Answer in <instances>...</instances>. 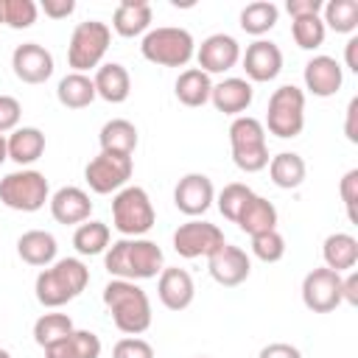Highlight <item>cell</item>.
<instances>
[{
  "mask_svg": "<svg viewBox=\"0 0 358 358\" xmlns=\"http://www.w3.org/2000/svg\"><path fill=\"white\" fill-rule=\"evenodd\" d=\"M162 249L148 238H120L103 252V268L115 280H151L165 266Z\"/></svg>",
  "mask_w": 358,
  "mask_h": 358,
  "instance_id": "1",
  "label": "cell"
},
{
  "mask_svg": "<svg viewBox=\"0 0 358 358\" xmlns=\"http://www.w3.org/2000/svg\"><path fill=\"white\" fill-rule=\"evenodd\" d=\"M103 305L115 322V327L126 336H140L151 327V299L131 280H109L103 285Z\"/></svg>",
  "mask_w": 358,
  "mask_h": 358,
  "instance_id": "2",
  "label": "cell"
},
{
  "mask_svg": "<svg viewBox=\"0 0 358 358\" xmlns=\"http://www.w3.org/2000/svg\"><path fill=\"white\" fill-rule=\"evenodd\" d=\"M87 282H90V268L78 257H62L36 274L34 294L42 308H62L73 302L87 288Z\"/></svg>",
  "mask_w": 358,
  "mask_h": 358,
  "instance_id": "3",
  "label": "cell"
},
{
  "mask_svg": "<svg viewBox=\"0 0 358 358\" xmlns=\"http://www.w3.org/2000/svg\"><path fill=\"white\" fill-rule=\"evenodd\" d=\"M140 53L145 62L159 64V67H185L196 56V42L187 28L159 25L143 36Z\"/></svg>",
  "mask_w": 358,
  "mask_h": 358,
  "instance_id": "4",
  "label": "cell"
},
{
  "mask_svg": "<svg viewBox=\"0 0 358 358\" xmlns=\"http://www.w3.org/2000/svg\"><path fill=\"white\" fill-rule=\"evenodd\" d=\"M229 148H232V162L243 173H257L271 159L266 145V129L252 115H241L229 123Z\"/></svg>",
  "mask_w": 358,
  "mask_h": 358,
  "instance_id": "5",
  "label": "cell"
},
{
  "mask_svg": "<svg viewBox=\"0 0 358 358\" xmlns=\"http://www.w3.org/2000/svg\"><path fill=\"white\" fill-rule=\"evenodd\" d=\"M157 221L154 204L140 185H126L112 199V227L123 238H143Z\"/></svg>",
  "mask_w": 358,
  "mask_h": 358,
  "instance_id": "6",
  "label": "cell"
},
{
  "mask_svg": "<svg viewBox=\"0 0 358 358\" xmlns=\"http://www.w3.org/2000/svg\"><path fill=\"white\" fill-rule=\"evenodd\" d=\"M0 201L17 213H36L50 201V185L42 171L20 168L0 179Z\"/></svg>",
  "mask_w": 358,
  "mask_h": 358,
  "instance_id": "7",
  "label": "cell"
},
{
  "mask_svg": "<svg viewBox=\"0 0 358 358\" xmlns=\"http://www.w3.org/2000/svg\"><path fill=\"white\" fill-rule=\"evenodd\" d=\"M112 42V31L101 20H84L73 28L70 45H67V64L73 73H87L92 67H101L106 50Z\"/></svg>",
  "mask_w": 358,
  "mask_h": 358,
  "instance_id": "8",
  "label": "cell"
},
{
  "mask_svg": "<svg viewBox=\"0 0 358 358\" xmlns=\"http://www.w3.org/2000/svg\"><path fill=\"white\" fill-rule=\"evenodd\" d=\"M263 129H268L280 140L299 137L305 129V92L294 84L277 87L268 98V112H266Z\"/></svg>",
  "mask_w": 358,
  "mask_h": 358,
  "instance_id": "9",
  "label": "cell"
},
{
  "mask_svg": "<svg viewBox=\"0 0 358 358\" xmlns=\"http://www.w3.org/2000/svg\"><path fill=\"white\" fill-rule=\"evenodd\" d=\"M131 171H134L131 157L101 151L98 157H92V159L87 162V168H84V179H87V185H90L92 193L106 196V193H117V190H123L126 182L131 179Z\"/></svg>",
  "mask_w": 358,
  "mask_h": 358,
  "instance_id": "10",
  "label": "cell"
},
{
  "mask_svg": "<svg viewBox=\"0 0 358 358\" xmlns=\"http://www.w3.org/2000/svg\"><path fill=\"white\" fill-rule=\"evenodd\" d=\"M221 243H227L224 241V232L215 224L201 221V218H190V221L179 224L176 232H173V249L185 260L210 257Z\"/></svg>",
  "mask_w": 358,
  "mask_h": 358,
  "instance_id": "11",
  "label": "cell"
},
{
  "mask_svg": "<svg viewBox=\"0 0 358 358\" xmlns=\"http://www.w3.org/2000/svg\"><path fill=\"white\" fill-rule=\"evenodd\" d=\"M302 302L313 313H330L341 305V274L322 266L305 274L302 280Z\"/></svg>",
  "mask_w": 358,
  "mask_h": 358,
  "instance_id": "12",
  "label": "cell"
},
{
  "mask_svg": "<svg viewBox=\"0 0 358 358\" xmlns=\"http://www.w3.org/2000/svg\"><path fill=\"white\" fill-rule=\"evenodd\" d=\"M207 271L210 277L224 285V288H235L241 282H246L249 271H252V260L249 255L235 246V243H221L210 257H207Z\"/></svg>",
  "mask_w": 358,
  "mask_h": 358,
  "instance_id": "13",
  "label": "cell"
},
{
  "mask_svg": "<svg viewBox=\"0 0 358 358\" xmlns=\"http://www.w3.org/2000/svg\"><path fill=\"white\" fill-rule=\"evenodd\" d=\"M213 201H215V187H213V179L204 173H185L173 187L176 210L190 218L204 215L213 207Z\"/></svg>",
  "mask_w": 358,
  "mask_h": 358,
  "instance_id": "14",
  "label": "cell"
},
{
  "mask_svg": "<svg viewBox=\"0 0 358 358\" xmlns=\"http://www.w3.org/2000/svg\"><path fill=\"white\" fill-rule=\"evenodd\" d=\"M11 67L22 84H45L53 76V56L39 42H22L11 53Z\"/></svg>",
  "mask_w": 358,
  "mask_h": 358,
  "instance_id": "15",
  "label": "cell"
},
{
  "mask_svg": "<svg viewBox=\"0 0 358 358\" xmlns=\"http://www.w3.org/2000/svg\"><path fill=\"white\" fill-rule=\"evenodd\" d=\"M196 59H199V70H204L207 76L227 73L241 62V45L229 34H210L196 48Z\"/></svg>",
  "mask_w": 358,
  "mask_h": 358,
  "instance_id": "16",
  "label": "cell"
},
{
  "mask_svg": "<svg viewBox=\"0 0 358 358\" xmlns=\"http://www.w3.org/2000/svg\"><path fill=\"white\" fill-rule=\"evenodd\" d=\"M241 62H243V70L252 81L257 84H266V81H274L282 70V50L277 42L271 39H255L246 53H241Z\"/></svg>",
  "mask_w": 358,
  "mask_h": 358,
  "instance_id": "17",
  "label": "cell"
},
{
  "mask_svg": "<svg viewBox=\"0 0 358 358\" xmlns=\"http://www.w3.org/2000/svg\"><path fill=\"white\" fill-rule=\"evenodd\" d=\"M302 78H305V90L310 92V95H316V98H330V95H336L338 90H341V84H344V70H341V64L333 59V56H313L308 64H305V73H302Z\"/></svg>",
  "mask_w": 358,
  "mask_h": 358,
  "instance_id": "18",
  "label": "cell"
},
{
  "mask_svg": "<svg viewBox=\"0 0 358 358\" xmlns=\"http://www.w3.org/2000/svg\"><path fill=\"white\" fill-rule=\"evenodd\" d=\"M157 296H159V302L168 310H185V308H190L193 299H196L193 277L185 268H179V266L162 268L159 271V280H157Z\"/></svg>",
  "mask_w": 358,
  "mask_h": 358,
  "instance_id": "19",
  "label": "cell"
},
{
  "mask_svg": "<svg viewBox=\"0 0 358 358\" xmlns=\"http://www.w3.org/2000/svg\"><path fill=\"white\" fill-rule=\"evenodd\" d=\"M48 204H50L53 221H59V224H84V221H90V213H92L90 193L81 190V187H76V185L59 187L50 196Z\"/></svg>",
  "mask_w": 358,
  "mask_h": 358,
  "instance_id": "20",
  "label": "cell"
},
{
  "mask_svg": "<svg viewBox=\"0 0 358 358\" xmlns=\"http://www.w3.org/2000/svg\"><path fill=\"white\" fill-rule=\"evenodd\" d=\"M252 98H255V90L246 78H224L218 84H213V92H210V101L218 112L224 115H235L241 117L249 106H252Z\"/></svg>",
  "mask_w": 358,
  "mask_h": 358,
  "instance_id": "21",
  "label": "cell"
},
{
  "mask_svg": "<svg viewBox=\"0 0 358 358\" xmlns=\"http://www.w3.org/2000/svg\"><path fill=\"white\" fill-rule=\"evenodd\" d=\"M151 17H154V11H151L148 0H120L112 14V28L117 36H126V39L145 36Z\"/></svg>",
  "mask_w": 358,
  "mask_h": 358,
  "instance_id": "22",
  "label": "cell"
},
{
  "mask_svg": "<svg viewBox=\"0 0 358 358\" xmlns=\"http://www.w3.org/2000/svg\"><path fill=\"white\" fill-rule=\"evenodd\" d=\"M95 95L103 98L106 103H123L131 92V76L120 62H106L95 70Z\"/></svg>",
  "mask_w": 358,
  "mask_h": 358,
  "instance_id": "23",
  "label": "cell"
},
{
  "mask_svg": "<svg viewBox=\"0 0 358 358\" xmlns=\"http://www.w3.org/2000/svg\"><path fill=\"white\" fill-rule=\"evenodd\" d=\"M56 238L45 229H28L17 238V255L22 263L36 266V268H48L50 263H56Z\"/></svg>",
  "mask_w": 358,
  "mask_h": 358,
  "instance_id": "24",
  "label": "cell"
},
{
  "mask_svg": "<svg viewBox=\"0 0 358 358\" xmlns=\"http://www.w3.org/2000/svg\"><path fill=\"white\" fill-rule=\"evenodd\" d=\"M137 126L126 117H112L101 126L98 131V143H101V151H109V154H123V157H131L134 148H137Z\"/></svg>",
  "mask_w": 358,
  "mask_h": 358,
  "instance_id": "25",
  "label": "cell"
},
{
  "mask_svg": "<svg viewBox=\"0 0 358 358\" xmlns=\"http://www.w3.org/2000/svg\"><path fill=\"white\" fill-rule=\"evenodd\" d=\"M322 257H324V266L333 268L336 274L352 271L358 263V241L350 232H333L322 243Z\"/></svg>",
  "mask_w": 358,
  "mask_h": 358,
  "instance_id": "26",
  "label": "cell"
},
{
  "mask_svg": "<svg viewBox=\"0 0 358 358\" xmlns=\"http://www.w3.org/2000/svg\"><path fill=\"white\" fill-rule=\"evenodd\" d=\"M8 159H14L17 165H31L45 154V134L36 126H20L14 129L8 137Z\"/></svg>",
  "mask_w": 358,
  "mask_h": 358,
  "instance_id": "27",
  "label": "cell"
},
{
  "mask_svg": "<svg viewBox=\"0 0 358 358\" xmlns=\"http://www.w3.org/2000/svg\"><path fill=\"white\" fill-rule=\"evenodd\" d=\"M268 176L271 182L280 187V190H294L305 182V173H308V165L305 159L296 154V151H280L268 159Z\"/></svg>",
  "mask_w": 358,
  "mask_h": 358,
  "instance_id": "28",
  "label": "cell"
},
{
  "mask_svg": "<svg viewBox=\"0 0 358 358\" xmlns=\"http://www.w3.org/2000/svg\"><path fill=\"white\" fill-rule=\"evenodd\" d=\"M45 358H101V338L92 330H73L67 338L45 347Z\"/></svg>",
  "mask_w": 358,
  "mask_h": 358,
  "instance_id": "29",
  "label": "cell"
},
{
  "mask_svg": "<svg viewBox=\"0 0 358 358\" xmlns=\"http://www.w3.org/2000/svg\"><path fill=\"white\" fill-rule=\"evenodd\" d=\"M173 92L179 98V103L196 109V106H204L210 101V92H213V81L204 70L199 67H187L179 73L176 84H173Z\"/></svg>",
  "mask_w": 358,
  "mask_h": 358,
  "instance_id": "30",
  "label": "cell"
},
{
  "mask_svg": "<svg viewBox=\"0 0 358 358\" xmlns=\"http://www.w3.org/2000/svg\"><path fill=\"white\" fill-rule=\"evenodd\" d=\"M277 207L268 201V199H263V196H252V201L243 207V213H241V218L235 221L238 227H241V232H246L249 238L252 235H260V232H271V229H277Z\"/></svg>",
  "mask_w": 358,
  "mask_h": 358,
  "instance_id": "31",
  "label": "cell"
},
{
  "mask_svg": "<svg viewBox=\"0 0 358 358\" xmlns=\"http://www.w3.org/2000/svg\"><path fill=\"white\" fill-rule=\"evenodd\" d=\"M56 98L67 109H84L98 95H95V84H92V78L87 73H67L56 87Z\"/></svg>",
  "mask_w": 358,
  "mask_h": 358,
  "instance_id": "32",
  "label": "cell"
},
{
  "mask_svg": "<svg viewBox=\"0 0 358 358\" xmlns=\"http://www.w3.org/2000/svg\"><path fill=\"white\" fill-rule=\"evenodd\" d=\"M280 20V8L271 0H255L249 6H243L241 11V28L252 36H263L268 34Z\"/></svg>",
  "mask_w": 358,
  "mask_h": 358,
  "instance_id": "33",
  "label": "cell"
},
{
  "mask_svg": "<svg viewBox=\"0 0 358 358\" xmlns=\"http://www.w3.org/2000/svg\"><path fill=\"white\" fill-rule=\"evenodd\" d=\"M109 238H112L109 224H103V221H84L73 232V246H76L78 255L92 257V255H101V252L109 249Z\"/></svg>",
  "mask_w": 358,
  "mask_h": 358,
  "instance_id": "34",
  "label": "cell"
},
{
  "mask_svg": "<svg viewBox=\"0 0 358 358\" xmlns=\"http://www.w3.org/2000/svg\"><path fill=\"white\" fill-rule=\"evenodd\" d=\"M324 28H333L336 34H355L358 31V0H327L322 6Z\"/></svg>",
  "mask_w": 358,
  "mask_h": 358,
  "instance_id": "35",
  "label": "cell"
},
{
  "mask_svg": "<svg viewBox=\"0 0 358 358\" xmlns=\"http://www.w3.org/2000/svg\"><path fill=\"white\" fill-rule=\"evenodd\" d=\"M73 319L67 313H42L36 322H34V341L45 350L62 338H67L73 333Z\"/></svg>",
  "mask_w": 358,
  "mask_h": 358,
  "instance_id": "36",
  "label": "cell"
},
{
  "mask_svg": "<svg viewBox=\"0 0 358 358\" xmlns=\"http://www.w3.org/2000/svg\"><path fill=\"white\" fill-rule=\"evenodd\" d=\"M252 196H255V190H252L249 185H243V182H229V185H224V190L215 196L218 213H221L227 221L235 224V221L241 218L243 207L252 201Z\"/></svg>",
  "mask_w": 358,
  "mask_h": 358,
  "instance_id": "37",
  "label": "cell"
},
{
  "mask_svg": "<svg viewBox=\"0 0 358 358\" xmlns=\"http://www.w3.org/2000/svg\"><path fill=\"white\" fill-rule=\"evenodd\" d=\"M324 34H327V28H324V22H322L319 14H316V17H299V20L291 22V36H294V42H296L302 50H316V48H322Z\"/></svg>",
  "mask_w": 358,
  "mask_h": 358,
  "instance_id": "38",
  "label": "cell"
},
{
  "mask_svg": "<svg viewBox=\"0 0 358 358\" xmlns=\"http://www.w3.org/2000/svg\"><path fill=\"white\" fill-rule=\"evenodd\" d=\"M39 6L34 0H3V25L22 31L36 22Z\"/></svg>",
  "mask_w": 358,
  "mask_h": 358,
  "instance_id": "39",
  "label": "cell"
},
{
  "mask_svg": "<svg viewBox=\"0 0 358 358\" xmlns=\"http://www.w3.org/2000/svg\"><path fill=\"white\" fill-rule=\"evenodd\" d=\"M252 255L263 263H277V260L285 257V238L277 229L252 235Z\"/></svg>",
  "mask_w": 358,
  "mask_h": 358,
  "instance_id": "40",
  "label": "cell"
},
{
  "mask_svg": "<svg viewBox=\"0 0 358 358\" xmlns=\"http://www.w3.org/2000/svg\"><path fill=\"white\" fill-rule=\"evenodd\" d=\"M338 193H341V201H344V210H347L350 224H355L358 221V210H355V204H358V168H350L341 176Z\"/></svg>",
  "mask_w": 358,
  "mask_h": 358,
  "instance_id": "41",
  "label": "cell"
},
{
  "mask_svg": "<svg viewBox=\"0 0 358 358\" xmlns=\"http://www.w3.org/2000/svg\"><path fill=\"white\" fill-rule=\"evenodd\" d=\"M112 358H154V347L140 336H126L112 347Z\"/></svg>",
  "mask_w": 358,
  "mask_h": 358,
  "instance_id": "42",
  "label": "cell"
},
{
  "mask_svg": "<svg viewBox=\"0 0 358 358\" xmlns=\"http://www.w3.org/2000/svg\"><path fill=\"white\" fill-rule=\"evenodd\" d=\"M20 117H22L20 101L14 95H0V134L20 129Z\"/></svg>",
  "mask_w": 358,
  "mask_h": 358,
  "instance_id": "43",
  "label": "cell"
},
{
  "mask_svg": "<svg viewBox=\"0 0 358 358\" xmlns=\"http://www.w3.org/2000/svg\"><path fill=\"white\" fill-rule=\"evenodd\" d=\"M322 6H324L322 0H288L285 11L291 14V20H299V17H316Z\"/></svg>",
  "mask_w": 358,
  "mask_h": 358,
  "instance_id": "44",
  "label": "cell"
},
{
  "mask_svg": "<svg viewBox=\"0 0 358 358\" xmlns=\"http://www.w3.org/2000/svg\"><path fill=\"white\" fill-rule=\"evenodd\" d=\"M257 358H302V352L288 341H271L257 352Z\"/></svg>",
  "mask_w": 358,
  "mask_h": 358,
  "instance_id": "45",
  "label": "cell"
},
{
  "mask_svg": "<svg viewBox=\"0 0 358 358\" xmlns=\"http://www.w3.org/2000/svg\"><path fill=\"white\" fill-rule=\"evenodd\" d=\"M39 8H42L45 17H50V20H67V17L76 11V0H42Z\"/></svg>",
  "mask_w": 358,
  "mask_h": 358,
  "instance_id": "46",
  "label": "cell"
},
{
  "mask_svg": "<svg viewBox=\"0 0 358 358\" xmlns=\"http://www.w3.org/2000/svg\"><path fill=\"white\" fill-rule=\"evenodd\" d=\"M344 134L350 143H358V98H350L347 117H344Z\"/></svg>",
  "mask_w": 358,
  "mask_h": 358,
  "instance_id": "47",
  "label": "cell"
},
{
  "mask_svg": "<svg viewBox=\"0 0 358 358\" xmlns=\"http://www.w3.org/2000/svg\"><path fill=\"white\" fill-rule=\"evenodd\" d=\"M341 302L358 305V274L355 271H347V277H341Z\"/></svg>",
  "mask_w": 358,
  "mask_h": 358,
  "instance_id": "48",
  "label": "cell"
},
{
  "mask_svg": "<svg viewBox=\"0 0 358 358\" xmlns=\"http://www.w3.org/2000/svg\"><path fill=\"white\" fill-rule=\"evenodd\" d=\"M344 62H347V70L358 73V36H350V39H347V48H344Z\"/></svg>",
  "mask_w": 358,
  "mask_h": 358,
  "instance_id": "49",
  "label": "cell"
},
{
  "mask_svg": "<svg viewBox=\"0 0 358 358\" xmlns=\"http://www.w3.org/2000/svg\"><path fill=\"white\" fill-rule=\"evenodd\" d=\"M8 159V143H6V134H0V165Z\"/></svg>",
  "mask_w": 358,
  "mask_h": 358,
  "instance_id": "50",
  "label": "cell"
},
{
  "mask_svg": "<svg viewBox=\"0 0 358 358\" xmlns=\"http://www.w3.org/2000/svg\"><path fill=\"white\" fill-rule=\"evenodd\" d=\"M0 358H11V352H8V350H3V347H0Z\"/></svg>",
  "mask_w": 358,
  "mask_h": 358,
  "instance_id": "51",
  "label": "cell"
},
{
  "mask_svg": "<svg viewBox=\"0 0 358 358\" xmlns=\"http://www.w3.org/2000/svg\"><path fill=\"white\" fill-rule=\"evenodd\" d=\"M0 25H3V0H0Z\"/></svg>",
  "mask_w": 358,
  "mask_h": 358,
  "instance_id": "52",
  "label": "cell"
},
{
  "mask_svg": "<svg viewBox=\"0 0 358 358\" xmlns=\"http://www.w3.org/2000/svg\"><path fill=\"white\" fill-rule=\"evenodd\" d=\"M196 358H210V355H196Z\"/></svg>",
  "mask_w": 358,
  "mask_h": 358,
  "instance_id": "53",
  "label": "cell"
}]
</instances>
